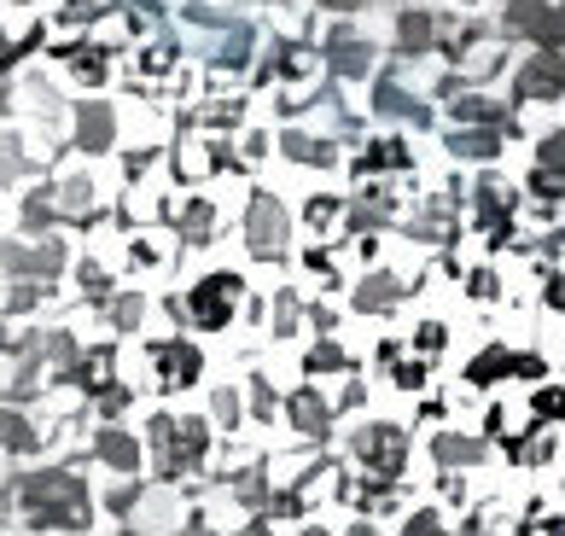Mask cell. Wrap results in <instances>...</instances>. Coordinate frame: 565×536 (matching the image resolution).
Listing matches in <instances>:
<instances>
[{
    "mask_svg": "<svg viewBox=\"0 0 565 536\" xmlns=\"http://www.w3.org/2000/svg\"><path fill=\"white\" fill-rule=\"evenodd\" d=\"M437 461L466 467V461H478V443H466V437H437Z\"/></svg>",
    "mask_w": 565,
    "mask_h": 536,
    "instance_id": "cell-13",
    "label": "cell"
},
{
    "mask_svg": "<svg viewBox=\"0 0 565 536\" xmlns=\"http://www.w3.org/2000/svg\"><path fill=\"white\" fill-rule=\"evenodd\" d=\"M292 420H298L303 432H327L333 414H327V402L315 397V391H298V397H292Z\"/></svg>",
    "mask_w": 565,
    "mask_h": 536,
    "instance_id": "cell-7",
    "label": "cell"
},
{
    "mask_svg": "<svg viewBox=\"0 0 565 536\" xmlns=\"http://www.w3.org/2000/svg\"><path fill=\"white\" fill-rule=\"evenodd\" d=\"M309 368H315V373H333V368H344V356H338L333 344H321V350L309 356Z\"/></svg>",
    "mask_w": 565,
    "mask_h": 536,
    "instance_id": "cell-19",
    "label": "cell"
},
{
    "mask_svg": "<svg viewBox=\"0 0 565 536\" xmlns=\"http://www.w3.org/2000/svg\"><path fill=\"white\" fill-rule=\"evenodd\" d=\"M245 239H251V251H257V257H274V251H286V210L268 199V193H257V199H251V222H245Z\"/></svg>",
    "mask_w": 565,
    "mask_h": 536,
    "instance_id": "cell-1",
    "label": "cell"
},
{
    "mask_svg": "<svg viewBox=\"0 0 565 536\" xmlns=\"http://www.w3.org/2000/svg\"><path fill=\"white\" fill-rule=\"evenodd\" d=\"M542 164L554 169V175H560V169H565V129H560V134H548V140H542Z\"/></svg>",
    "mask_w": 565,
    "mask_h": 536,
    "instance_id": "cell-17",
    "label": "cell"
},
{
    "mask_svg": "<svg viewBox=\"0 0 565 536\" xmlns=\"http://www.w3.org/2000/svg\"><path fill=\"white\" fill-rule=\"evenodd\" d=\"M548 536H565V519H554V525H548Z\"/></svg>",
    "mask_w": 565,
    "mask_h": 536,
    "instance_id": "cell-25",
    "label": "cell"
},
{
    "mask_svg": "<svg viewBox=\"0 0 565 536\" xmlns=\"http://www.w3.org/2000/svg\"><path fill=\"white\" fill-rule=\"evenodd\" d=\"M408 536H443V531H437V519L426 513V519H414V525H408Z\"/></svg>",
    "mask_w": 565,
    "mask_h": 536,
    "instance_id": "cell-22",
    "label": "cell"
},
{
    "mask_svg": "<svg viewBox=\"0 0 565 536\" xmlns=\"http://www.w3.org/2000/svg\"><path fill=\"white\" fill-rule=\"evenodd\" d=\"M333 6H362V0H333Z\"/></svg>",
    "mask_w": 565,
    "mask_h": 536,
    "instance_id": "cell-27",
    "label": "cell"
},
{
    "mask_svg": "<svg viewBox=\"0 0 565 536\" xmlns=\"http://www.w3.org/2000/svg\"><path fill=\"white\" fill-rule=\"evenodd\" d=\"M443 344V327H420V350H437Z\"/></svg>",
    "mask_w": 565,
    "mask_h": 536,
    "instance_id": "cell-23",
    "label": "cell"
},
{
    "mask_svg": "<svg viewBox=\"0 0 565 536\" xmlns=\"http://www.w3.org/2000/svg\"><path fill=\"white\" fill-rule=\"evenodd\" d=\"M402 164H408V152H402L397 140H385V146L367 152V169H402Z\"/></svg>",
    "mask_w": 565,
    "mask_h": 536,
    "instance_id": "cell-14",
    "label": "cell"
},
{
    "mask_svg": "<svg viewBox=\"0 0 565 536\" xmlns=\"http://www.w3.org/2000/svg\"><path fill=\"white\" fill-rule=\"evenodd\" d=\"M309 536H321V531H309Z\"/></svg>",
    "mask_w": 565,
    "mask_h": 536,
    "instance_id": "cell-28",
    "label": "cell"
},
{
    "mask_svg": "<svg viewBox=\"0 0 565 536\" xmlns=\"http://www.w3.org/2000/svg\"><path fill=\"white\" fill-rule=\"evenodd\" d=\"M455 152L461 158H490L496 152V134H455Z\"/></svg>",
    "mask_w": 565,
    "mask_h": 536,
    "instance_id": "cell-15",
    "label": "cell"
},
{
    "mask_svg": "<svg viewBox=\"0 0 565 536\" xmlns=\"http://www.w3.org/2000/svg\"><path fill=\"white\" fill-rule=\"evenodd\" d=\"M333 70L362 76V70H367V41H333Z\"/></svg>",
    "mask_w": 565,
    "mask_h": 536,
    "instance_id": "cell-11",
    "label": "cell"
},
{
    "mask_svg": "<svg viewBox=\"0 0 565 536\" xmlns=\"http://www.w3.org/2000/svg\"><path fill=\"white\" fill-rule=\"evenodd\" d=\"M82 140H88V146H105V140H111V117H105V111H82Z\"/></svg>",
    "mask_w": 565,
    "mask_h": 536,
    "instance_id": "cell-16",
    "label": "cell"
},
{
    "mask_svg": "<svg viewBox=\"0 0 565 536\" xmlns=\"http://www.w3.org/2000/svg\"><path fill=\"white\" fill-rule=\"evenodd\" d=\"M286 158H303V164H333V146L327 140H309V134L286 129Z\"/></svg>",
    "mask_w": 565,
    "mask_h": 536,
    "instance_id": "cell-8",
    "label": "cell"
},
{
    "mask_svg": "<svg viewBox=\"0 0 565 536\" xmlns=\"http://www.w3.org/2000/svg\"><path fill=\"white\" fill-rule=\"evenodd\" d=\"M507 24L531 41H554V6L548 0H513L507 6Z\"/></svg>",
    "mask_w": 565,
    "mask_h": 536,
    "instance_id": "cell-5",
    "label": "cell"
},
{
    "mask_svg": "<svg viewBox=\"0 0 565 536\" xmlns=\"http://www.w3.org/2000/svg\"><path fill=\"white\" fill-rule=\"evenodd\" d=\"M397 280H385V274H373L362 292H356V303H362V315H373V309H385V303H397Z\"/></svg>",
    "mask_w": 565,
    "mask_h": 536,
    "instance_id": "cell-10",
    "label": "cell"
},
{
    "mask_svg": "<svg viewBox=\"0 0 565 536\" xmlns=\"http://www.w3.org/2000/svg\"><path fill=\"white\" fill-rule=\"evenodd\" d=\"M356 455H362V467L373 472H397L402 467V432L397 426H367L356 437Z\"/></svg>",
    "mask_w": 565,
    "mask_h": 536,
    "instance_id": "cell-3",
    "label": "cell"
},
{
    "mask_svg": "<svg viewBox=\"0 0 565 536\" xmlns=\"http://www.w3.org/2000/svg\"><path fill=\"white\" fill-rule=\"evenodd\" d=\"M350 536H373V531H367V525H356V531H350Z\"/></svg>",
    "mask_w": 565,
    "mask_h": 536,
    "instance_id": "cell-26",
    "label": "cell"
},
{
    "mask_svg": "<svg viewBox=\"0 0 565 536\" xmlns=\"http://www.w3.org/2000/svg\"><path fill=\"white\" fill-rule=\"evenodd\" d=\"M397 35H402V47H426V41H432V18H426V12H402Z\"/></svg>",
    "mask_w": 565,
    "mask_h": 536,
    "instance_id": "cell-12",
    "label": "cell"
},
{
    "mask_svg": "<svg viewBox=\"0 0 565 536\" xmlns=\"http://www.w3.org/2000/svg\"><path fill=\"white\" fill-rule=\"evenodd\" d=\"M158 379L164 385H181V379H193L199 373V350H187V344H158Z\"/></svg>",
    "mask_w": 565,
    "mask_h": 536,
    "instance_id": "cell-6",
    "label": "cell"
},
{
    "mask_svg": "<svg viewBox=\"0 0 565 536\" xmlns=\"http://www.w3.org/2000/svg\"><path fill=\"white\" fill-rule=\"evenodd\" d=\"M233 298H239V274H210V280H199V286H193V315H199V327H228Z\"/></svg>",
    "mask_w": 565,
    "mask_h": 536,
    "instance_id": "cell-2",
    "label": "cell"
},
{
    "mask_svg": "<svg viewBox=\"0 0 565 536\" xmlns=\"http://www.w3.org/2000/svg\"><path fill=\"white\" fill-rule=\"evenodd\" d=\"M333 216H338L333 199H315V204H309V222H315V228H333Z\"/></svg>",
    "mask_w": 565,
    "mask_h": 536,
    "instance_id": "cell-20",
    "label": "cell"
},
{
    "mask_svg": "<svg viewBox=\"0 0 565 536\" xmlns=\"http://www.w3.org/2000/svg\"><path fill=\"white\" fill-rule=\"evenodd\" d=\"M519 94H525V100H554V94H565V59L560 53H542V59H531V65L519 70Z\"/></svg>",
    "mask_w": 565,
    "mask_h": 536,
    "instance_id": "cell-4",
    "label": "cell"
},
{
    "mask_svg": "<svg viewBox=\"0 0 565 536\" xmlns=\"http://www.w3.org/2000/svg\"><path fill=\"white\" fill-rule=\"evenodd\" d=\"M373 105H379V111H397V117H426V105L408 100V94L391 88V82H379V88H373Z\"/></svg>",
    "mask_w": 565,
    "mask_h": 536,
    "instance_id": "cell-9",
    "label": "cell"
},
{
    "mask_svg": "<svg viewBox=\"0 0 565 536\" xmlns=\"http://www.w3.org/2000/svg\"><path fill=\"white\" fill-rule=\"evenodd\" d=\"M548 303H554V309H565V280H554V286H548Z\"/></svg>",
    "mask_w": 565,
    "mask_h": 536,
    "instance_id": "cell-24",
    "label": "cell"
},
{
    "mask_svg": "<svg viewBox=\"0 0 565 536\" xmlns=\"http://www.w3.org/2000/svg\"><path fill=\"white\" fill-rule=\"evenodd\" d=\"M420 379H426V368H420V362H402V368H397V385H408V391H414Z\"/></svg>",
    "mask_w": 565,
    "mask_h": 536,
    "instance_id": "cell-21",
    "label": "cell"
},
{
    "mask_svg": "<svg viewBox=\"0 0 565 536\" xmlns=\"http://www.w3.org/2000/svg\"><path fill=\"white\" fill-rule=\"evenodd\" d=\"M100 449H105V461H111V467H129V461H134V449H129V437H105Z\"/></svg>",
    "mask_w": 565,
    "mask_h": 536,
    "instance_id": "cell-18",
    "label": "cell"
}]
</instances>
